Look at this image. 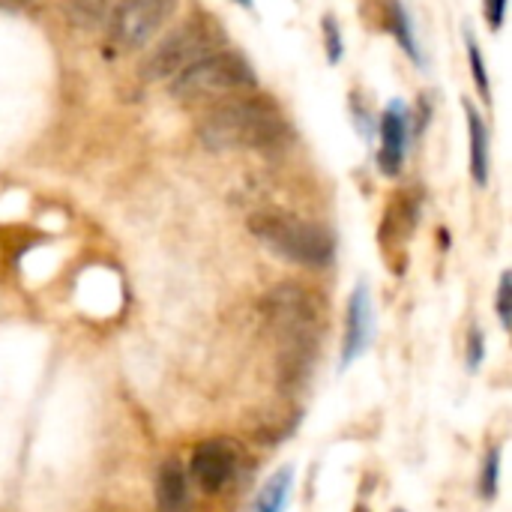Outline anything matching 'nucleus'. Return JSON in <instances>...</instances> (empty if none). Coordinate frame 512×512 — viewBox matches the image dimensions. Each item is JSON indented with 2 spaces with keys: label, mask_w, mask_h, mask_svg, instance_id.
<instances>
[{
  "label": "nucleus",
  "mask_w": 512,
  "mask_h": 512,
  "mask_svg": "<svg viewBox=\"0 0 512 512\" xmlns=\"http://www.w3.org/2000/svg\"><path fill=\"white\" fill-rule=\"evenodd\" d=\"M264 315L279 336V384L285 390H300L315 363L321 306L303 285L282 282L264 297Z\"/></svg>",
  "instance_id": "obj_1"
},
{
  "label": "nucleus",
  "mask_w": 512,
  "mask_h": 512,
  "mask_svg": "<svg viewBox=\"0 0 512 512\" xmlns=\"http://www.w3.org/2000/svg\"><path fill=\"white\" fill-rule=\"evenodd\" d=\"M195 132L207 150H276L291 138L285 114L261 93L216 102Z\"/></svg>",
  "instance_id": "obj_2"
},
{
  "label": "nucleus",
  "mask_w": 512,
  "mask_h": 512,
  "mask_svg": "<svg viewBox=\"0 0 512 512\" xmlns=\"http://www.w3.org/2000/svg\"><path fill=\"white\" fill-rule=\"evenodd\" d=\"M249 231L279 258L300 264V267H330L336 258V237L315 225L306 222L288 210H258L255 216H249Z\"/></svg>",
  "instance_id": "obj_3"
},
{
  "label": "nucleus",
  "mask_w": 512,
  "mask_h": 512,
  "mask_svg": "<svg viewBox=\"0 0 512 512\" xmlns=\"http://www.w3.org/2000/svg\"><path fill=\"white\" fill-rule=\"evenodd\" d=\"M225 45L222 27L210 15H195L183 21L174 33H168L144 60H141V78L144 81H165L183 72L186 66L198 63L201 57L219 51Z\"/></svg>",
  "instance_id": "obj_4"
},
{
  "label": "nucleus",
  "mask_w": 512,
  "mask_h": 512,
  "mask_svg": "<svg viewBox=\"0 0 512 512\" xmlns=\"http://www.w3.org/2000/svg\"><path fill=\"white\" fill-rule=\"evenodd\" d=\"M246 87H255V72L252 63L237 51H213L171 78V93L183 102H198Z\"/></svg>",
  "instance_id": "obj_5"
},
{
  "label": "nucleus",
  "mask_w": 512,
  "mask_h": 512,
  "mask_svg": "<svg viewBox=\"0 0 512 512\" xmlns=\"http://www.w3.org/2000/svg\"><path fill=\"white\" fill-rule=\"evenodd\" d=\"M177 0H117L108 18V36L117 48H141L168 21Z\"/></svg>",
  "instance_id": "obj_6"
},
{
  "label": "nucleus",
  "mask_w": 512,
  "mask_h": 512,
  "mask_svg": "<svg viewBox=\"0 0 512 512\" xmlns=\"http://www.w3.org/2000/svg\"><path fill=\"white\" fill-rule=\"evenodd\" d=\"M237 474V450L231 441H204L189 462V477L207 495L222 492Z\"/></svg>",
  "instance_id": "obj_7"
},
{
  "label": "nucleus",
  "mask_w": 512,
  "mask_h": 512,
  "mask_svg": "<svg viewBox=\"0 0 512 512\" xmlns=\"http://www.w3.org/2000/svg\"><path fill=\"white\" fill-rule=\"evenodd\" d=\"M375 342V309H372V294L360 282L348 300V318H345V345H342V360L339 369L345 372L354 360H360L369 345Z\"/></svg>",
  "instance_id": "obj_8"
},
{
  "label": "nucleus",
  "mask_w": 512,
  "mask_h": 512,
  "mask_svg": "<svg viewBox=\"0 0 512 512\" xmlns=\"http://www.w3.org/2000/svg\"><path fill=\"white\" fill-rule=\"evenodd\" d=\"M405 150H408V108L405 102H393L381 117V153H378L381 171L399 174L405 162Z\"/></svg>",
  "instance_id": "obj_9"
},
{
  "label": "nucleus",
  "mask_w": 512,
  "mask_h": 512,
  "mask_svg": "<svg viewBox=\"0 0 512 512\" xmlns=\"http://www.w3.org/2000/svg\"><path fill=\"white\" fill-rule=\"evenodd\" d=\"M156 510L186 512L189 510V477L177 459L162 462L156 474Z\"/></svg>",
  "instance_id": "obj_10"
},
{
  "label": "nucleus",
  "mask_w": 512,
  "mask_h": 512,
  "mask_svg": "<svg viewBox=\"0 0 512 512\" xmlns=\"http://www.w3.org/2000/svg\"><path fill=\"white\" fill-rule=\"evenodd\" d=\"M465 114H468V135H471V174L477 186H486L489 183V129L471 102H465Z\"/></svg>",
  "instance_id": "obj_11"
},
{
  "label": "nucleus",
  "mask_w": 512,
  "mask_h": 512,
  "mask_svg": "<svg viewBox=\"0 0 512 512\" xmlns=\"http://www.w3.org/2000/svg\"><path fill=\"white\" fill-rule=\"evenodd\" d=\"M291 486H294V471L291 468H282L276 471L258 492L255 504L246 512H282L288 498H291Z\"/></svg>",
  "instance_id": "obj_12"
},
{
  "label": "nucleus",
  "mask_w": 512,
  "mask_h": 512,
  "mask_svg": "<svg viewBox=\"0 0 512 512\" xmlns=\"http://www.w3.org/2000/svg\"><path fill=\"white\" fill-rule=\"evenodd\" d=\"M390 33L402 42V48H405V54H408L411 60L423 63V54H420V48H417V42H414V36H411V18H408L405 6L396 3V0L390 3Z\"/></svg>",
  "instance_id": "obj_13"
},
{
  "label": "nucleus",
  "mask_w": 512,
  "mask_h": 512,
  "mask_svg": "<svg viewBox=\"0 0 512 512\" xmlns=\"http://www.w3.org/2000/svg\"><path fill=\"white\" fill-rule=\"evenodd\" d=\"M498 477H501V447H492L486 453V462H483V474H480V495L486 501H495L498 498Z\"/></svg>",
  "instance_id": "obj_14"
},
{
  "label": "nucleus",
  "mask_w": 512,
  "mask_h": 512,
  "mask_svg": "<svg viewBox=\"0 0 512 512\" xmlns=\"http://www.w3.org/2000/svg\"><path fill=\"white\" fill-rule=\"evenodd\" d=\"M468 57H471V69H474V81H477V90L480 96L489 102L492 99V84H489V75H486V66H483V54H480V45L477 39L468 33Z\"/></svg>",
  "instance_id": "obj_15"
},
{
  "label": "nucleus",
  "mask_w": 512,
  "mask_h": 512,
  "mask_svg": "<svg viewBox=\"0 0 512 512\" xmlns=\"http://www.w3.org/2000/svg\"><path fill=\"white\" fill-rule=\"evenodd\" d=\"M498 318H501V327L510 330L512 324V276L504 273L501 276V285H498Z\"/></svg>",
  "instance_id": "obj_16"
},
{
  "label": "nucleus",
  "mask_w": 512,
  "mask_h": 512,
  "mask_svg": "<svg viewBox=\"0 0 512 512\" xmlns=\"http://www.w3.org/2000/svg\"><path fill=\"white\" fill-rule=\"evenodd\" d=\"M321 27H324V39H327V48H330V60L336 63L342 57V39H339V27H336L333 15H327Z\"/></svg>",
  "instance_id": "obj_17"
},
{
  "label": "nucleus",
  "mask_w": 512,
  "mask_h": 512,
  "mask_svg": "<svg viewBox=\"0 0 512 512\" xmlns=\"http://www.w3.org/2000/svg\"><path fill=\"white\" fill-rule=\"evenodd\" d=\"M483 9H486V18H489L492 30H501V24H504V12H507V0H486V3H483Z\"/></svg>",
  "instance_id": "obj_18"
},
{
  "label": "nucleus",
  "mask_w": 512,
  "mask_h": 512,
  "mask_svg": "<svg viewBox=\"0 0 512 512\" xmlns=\"http://www.w3.org/2000/svg\"><path fill=\"white\" fill-rule=\"evenodd\" d=\"M468 363H471V369H480V363H483V333L480 330H471V339H468Z\"/></svg>",
  "instance_id": "obj_19"
},
{
  "label": "nucleus",
  "mask_w": 512,
  "mask_h": 512,
  "mask_svg": "<svg viewBox=\"0 0 512 512\" xmlns=\"http://www.w3.org/2000/svg\"><path fill=\"white\" fill-rule=\"evenodd\" d=\"M240 3H252V0H240Z\"/></svg>",
  "instance_id": "obj_20"
},
{
  "label": "nucleus",
  "mask_w": 512,
  "mask_h": 512,
  "mask_svg": "<svg viewBox=\"0 0 512 512\" xmlns=\"http://www.w3.org/2000/svg\"><path fill=\"white\" fill-rule=\"evenodd\" d=\"M357 512H366V510H357Z\"/></svg>",
  "instance_id": "obj_21"
}]
</instances>
